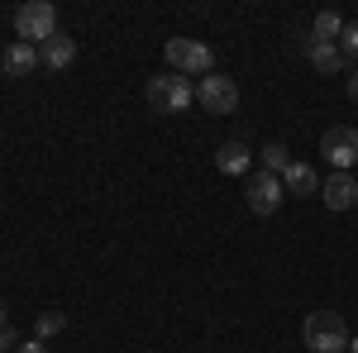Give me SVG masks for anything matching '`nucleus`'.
I'll use <instances>...</instances> for the list:
<instances>
[{"label":"nucleus","mask_w":358,"mask_h":353,"mask_svg":"<svg viewBox=\"0 0 358 353\" xmlns=\"http://www.w3.org/2000/svg\"><path fill=\"white\" fill-rule=\"evenodd\" d=\"M10 349H20V339H15L10 329H0V353H10Z\"/></svg>","instance_id":"obj_19"},{"label":"nucleus","mask_w":358,"mask_h":353,"mask_svg":"<svg viewBox=\"0 0 358 353\" xmlns=\"http://www.w3.org/2000/svg\"><path fill=\"white\" fill-rule=\"evenodd\" d=\"M143 101H148L153 115H182V110L196 101V86H192V77H182V72H163V77H148Z\"/></svg>","instance_id":"obj_2"},{"label":"nucleus","mask_w":358,"mask_h":353,"mask_svg":"<svg viewBox=\"0 0 358 353\" xmlns=\"http://www.w3.org/2000/svg\"><path fill=\"white\" fill-rule=\"evenodd\" d=\"M320 158H325L334 172L358 167V129L354 124H330V129L320 134Z\"/></svg>","instance_id":"obj_5"},{"label":"nucleus","mask_w":358,"mask_h":353,"mask_svg":"<svg viewBox=\"0 0 358 353\" xmlns=\"http://www.w3.org/2000/svg\"><path fill=\"white\" fill-rule=\"evenodd\" d=\"M349 96H354V101H358V72H354V77H349Z\"/></svg>","instance_id":"obj_21"},{"label":"nucleus","mask_w":358,"mask_h":353,"mask_svg":"<svg viewBox=\"0 0 358 353\" xmlns=\"http://www.w3.org/2000/svg\"><path fill=\"white\" fill-rule=\"evenodd\" d=\"M339 34H344V20H339L334 10H320V15H315V43H334Z\"/></svg>","instance_id":"obj_15"},{"label":"nucleus","mask_w":358,"mask_h":353,"mask_svg":"<svg viewBox=\"0 0 358 353\" xmlns=\"http://www.w3.org/2000/svg\"><path fill=\"white\" fill-rule=\"evenodd\" d=\"M282 187L292 191V196H315V191H320V177H315L310 163H292L282 172Z\"/></svg>","instance_id":"obj_12"},{"label":"nucleus","mask_w":358,"mask_h":353,"mask_svg":"<svg viewBox=\"0 0 358 353\" xmlns=\"http://www.w3.org/2000/svg\"><path fill=\"white\" fill-rule=\"evenodd\" d=\"M62 329H67V315H62V310H43V315L34 320V339H43V344H48V339L62 334Z\"/></svg>","instance_id":"obj_14"},{"label":"nucleus","mask_w":358,"mask_h":353,"mask_svg":"<svg viewBox=\"0 0 358 353\" xmlns=\"http://www.w3.org/2000/svg\"><path fill=\"white\" fill-rule=\"evenodd\" d=\"M15 34L20 43H48L57 34V5L53 0H29L15 10Z\"/></svg>","instance_id":"obj_3"},{"label":"nucleus","mask_w":358,"mask_h":353,"mask_svg":"<svg viewBox=\"0 0 358 353\" xmlns=\"http://www.w3.org/2000/svg\"><path fill=\"white\" fill-rule=\"evenodd\" d=\"M320 201H325L330 210H354L358 206V177L354 172H330V177L320 182Z\"/></svg>","instance_id":"obj_8"},{"label":"nucleus","mask_w":358,"mask_h":353,"mask_svg":"<svg viewBox=\"0 0 358 353\" xmlns=\"http://www.w3.org/2000/svg\"><path fill=\"white\" fill-rule=\"evenodd\" d=\"M0 329H10V310H5V301H0Z\"/></svg>","instance_id":"obj_20"},{"label":"nucleus","mask_w":358,"mask_h":353,"mask_svg":"<svg viewBox=\"0 0 358 353\" xmlns=\"http://www.w3.org/2000/svg\"><path fill=\"white\" fill-rule=\"evenodd\" d=\"M339 53L358 57V24H344V34H339Z\"/></svg>","instance_id":"obj_17"},{"label":"nucleus","mask_w":358,"mask_h":353,"mask_svg":"<svg viewBox=\"0 0 358 353\" xmlns=\"http://www.w3.org/2000/svg\"><path fill=\"white\" fill-rule=\"evenodd\" d=\"M282 177H273V172H253L244 182V206L253 210V215H273L277 206H282Z\"/></svg>","instance_id":"obj_7"},{"label":"nucleus","mask_w":358,"mask_h":353,"mask_svg":"<svg viewBox=\"0 0 358 353\" xmlns=\"http://www.w3.org/2000/svg\"><path fill=\"white\" fill-rule=\"evenodd\" d=\"M0 62H5V72H10V77H29V72L38 67V48H34V43H20V38H15V43L5 48V57H0Z\"/></svg>","instance_id":"obj_11"},{"label":"nucleus","mask_w":358,"mask_h":353,"mask_svg":"<svg viewBox=\"0 0 358 353\" xmlns=\"http://www.w3.org/2000/svg\"><path fill=\"white\" fill-rule=\"evenodd\" d=\"M196 101L206 106V115H234L239 110V82L224 72H210L196 82Z\"/></svg>","instance_id":"obj_6"},{"label":"nucleus","mask_w":358,"mask_h":353,"mask_svg":"<svg viewBox=\"0 0 358 353\" xmlns=\"http://www.w3.org/2000/svg\"><path fill=\"white\" fill-rule=\"evenodd\" d=\"M163 57H167V67L182 72V77H210L215 72V53L206 43H196V38H167Z\"/></svg>","instance_id":"obj_4"},{"label":"nucleus","mask_w":358,"mask_h":353,"mask_svg":"<svg viewBox=\"0 0 358 353\" xmlns=\"http://www.w3.org/2000/svg\"><path fill=\"white\" fill-rule=\"evenodd\" d=\"M349 349H354V353H358V339H349Z\"/></svg>","instance_id":"obj_22"},{"label":"nucleus","mask_w":358,"mask_h":353,"mask_svg":"<svg viewBox=\"0 0 358 353\" xmlns=\"http://www.w3.org/2000/svg\"><path fill=\"white\" fill-rule=\"evenodd\" d=\"M38 62H43V67H53V72L72 67V62H77V38H67V34L57 29L48 43H38Z\"/></svg>","instance_id":"obj_9"},{"label":"nucleus","mask_w":358,"mask_h":353,"mask_svg":"<svg viewBox=\"0 0 358 353\" xmlns=\"http://www.w3.org/2000/svg\"><path fill=\"white\" fill-rule=\"evenodd\" d=\"M306 57L320 72H344V62H349V57L339 53V43H315V38H306Z\"/></svg>","instance_id":"obj_13"},{"label":"nucleus","mask_w":358,"mask_h":353,"mask_svg":"<svg viewBox=\"0 0 358 353\" xmlns=\"http://www.w3.org/2000/svg\"><path fill=\"white\" fill-rule=\"evenodd\" d=\"M248 163H253V153H248L244 138H229V143H220V153H215V167H220L224 177H244Z\"/></svg>","instance_id":"obj_10"},{"label":"nucleus","mask_w":358,"mask_h":353,"mask_svg":"<svg viewBox=\"0 0 358 353\" xmlns=\"http://www.w3.org/2000/svg\"><path fill=\"white\" fill-rule=\"evenodd\" d=\"M301 339L310 353H344L349 349V325H344V315L339 310H310L301 325Z\"/></svg>","instance_id":"obj_1"},{"label":"nucleus","mask_w":358,"mask_h":353,"mask_svg":"<svg viewBox=\"0 0 358 353\" xmlns=\"http://www.w3.org/2000/svg\"><path fill=\"white\" fill-rule=\"evenodd\" d=\"M15 353H48V344H43V339H24Z\"/></svg>","instance_id":"obj_18"},{"label":"nucleus","mask_w":358,"mask_h":353,"mask_svg":"<svg viewBox=\"0 0 358 353\" xmlns=\"http://www.w3.org/2000/svg\"><path fill=\"white\" fill-rule=\"evenodd\" d=\"M258 158H263V172H273V177H282V172L292 167V158H287V148H282V143H268Z\"/></svg>","instance_id":"obj_16"}]
</instances>
